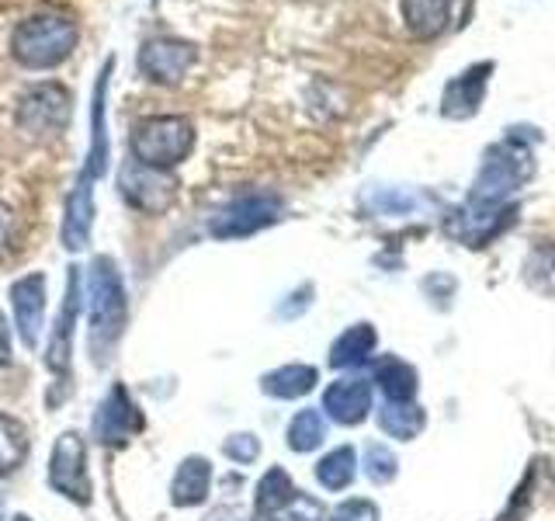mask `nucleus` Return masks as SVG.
Returning <instances> with one entry per match:
<instances>
[{
    "label": "nucleus",
    "mask_w": 555,
    "mask_h": 521,
    "mask_svg": "<svg viewBox=\"0 0 555 521\" xmlns=\"http://www.w3.org/2000/svg\"><path fill=\"white\" fill-rule=\"evenodd\" d=\"M46 275L28 271L11 285V309H14V327L25 347H39L42 338V320H46Z\"/></svg>",
    "instance_id": "nucleus-13"
},
{
    "label": "nucleus",
    "mask_w": 555,
    "mask_h": 521,
    "mask_svg": "<svg viewBox=\"0 0 555 521\" xmlns=\"http://www.w3.org/2000/svg\"><path fill=\"white\" fill-rule=\"evenodd\" d=\"M542 143V132L531 126H511L507 136L482 153V164L465 199L473 202H517L520 188L534 178V147Z\"/></svg>",
    "instance_id": "nucleus-2"
},
{
    "label": "nucleus",
    "mask_w": 555,
    "mask_h": 521,
    "mask_svg": "<svg viewBox=\"0 0 555 521\" xmlns=\"http://www.w3.org/2000/svg\"><path fill=\"white\" fill-rule=\"evenodd\" d=\"M0 511H4V500H0Z\"/></svg>",
    "instance_id": "nucleus-37"
},
{
    "label": "nucleus",
    "mask_w": 555,
    "mask_h": 521,
    "mask_svg": "<svg viewBox=\"0 0 555 521\" xmlns=\"http://www.w3.org/2000/svg\"><path fill=\"white\" fill-rule=\"evenodd\" d=\"M49 486L74 504L94 500V483L87 473V445L80 431H63L49 456Z\"/></svg>",
    "instance_id": "nucleus-8"
},
{
    "label": "nucleus",
    "mask_w": 555,
    "mask_h": 521,
    "mask_svg": "<svg viewBox=\"0 0 555 521\" xmlns=\"http://www.w3.org/2000/svg\"><path fill=\"white\" fill-rule=\"evenodd\" d=\"M285 439H288V448L292 452H317L326 439V421H323V414L317 407H306L299 410L288 421V431H285Z\"/></svg>",
    "instance_id": "nucleus-27"
},
{
    "label": "nucleus",
    "mask_w": 555,
    "mask_h": 521,
    "mask_svg": "<svg viewBox=\"0 0 555 521\" xmlns=\"http://www.w3.org/2000/svg\"><path fill=\"white\" fill-rule=\"evenodd\" d=\"M77 49V22L66 11H39L11 31V56L25 69H52Z\"/></svg>",
    "instance_id": "nucleus-4"
},
{
    "label": "nucleus",
    "mask_w": 555,
    "mask_h": 521,
    "mask_svg": "<svg viewBox=\"0 0 555 521\" xmlns=\"http://www.w3.org/2000/svg\"><path fill=\"white\" fill-rule=\"evenodd\" d=\"M525 282L542 292V295H555V243L538 240L534 247L525 257Z\"/></svg>",
    "instance_id": "nucleus-28"
},
{
    "label": "nucleus",
    "mask_w": 555,
    "mask_h": 521,
    "mask_svg": "<svg viewBox=\"0 0 555 521\" xmlns=\"http://www.w3.org/2000/svg\"><path fill=\"white\" fill-rule=\"evenodd\" d=\"M323 414L330 421H337L344 428H354L361 421H369L372 414V382L358 376H344L337 382H330L323 393Z\"/></svg>",
    "instance_id": "nucleus-16"
},
{
    "label": "nucleus",
    "mask_w": 555,
    "mask_h": 521,
    "mask_svg": "<svg viewBox=\"0 0 555 521\" xmlns=\"http://www.w3.org/2000/svg\"><path fill=\"white\" fill-rule=\"evenodd\" d=\"M354 476H358V452L351 445H337L317 462V480L323 491H334V494L347 491V486L354 483Z\"/></svg>",
    "instance_id": "nucleus-25"
},
{
    "label": "nucleus",
    "mask_w": 555,
    "mask_h": 521,
    "mask_svg": "<svg viewBox=\"0 0 555 521\" xmlns=\"http://www.w3.org/2000/svg\"><path fill=\"white\" fill-rule=\"evenodd\" d=\"M399 8H403V22L410 35L424 42L438 39L451 25V0H399Z\"/></svg>",
    "instance_id": "nucleus-19"
},
{
    "label": "nucleus",
    "mask_w": 555,
    "mask_h": 521,
    "mask_svg": "<svg viewBox=\"0 0 555 521\" xmlns=\"http://www.w3.org/2000/svg\"><path fill=\"white\" fill-rule=\"evenodd\" d=\"M399 473V459H396V452L389 445H378L372 442L369 448H364V476H369L372 483H392Z\"/></svg>",
    "instance_id": "nucleus-29"
},
{
    "label": "nucleus",
    "mask_w": 555,
    "mask_h": 521,
    "mask_svg": "<svg viewBox=\"0 0 555 521\" xmlns=\"http://www.w3.org/2000/svg\"><path fill=\"white\" fill-rule=\"evenodd\" d=\"M278 518H285V521H326V511L320 508V500H312V497H306L299 491V494H295V500Z\"/></svg>",
    "instance_id": "nucleus-32"
},
{
    "label": "nucleus",
    "mask_w": 555,
    "mask_h": 521,
    "mask_svg": "<svg viewBox=\"0 0 555 521\" xmlns=\"http://www.w3.org/2000/svg\"><path fill=\"white\" fill-rule=\"evenodd\" d=\"M257 521H278V518H257Z\"/></svg>",
    "instance_id": "nucleus-36"
},
{
    "label": "nucleus",
    "mask_w": 555,
    "mask_h": 521,
    "mask_svg": "<svg viewBox=\"0 0 555 521\" xmlns=\"http://www.w3.org/2000/svg\"><path fill=\"white\" fill-rule=\"evenodd\" d=\"M222 452H225V459L247 466V462H254L260 456V442L254 439L250 431H240V434H230V439L222 442Z\"/></svg>",
    "instance_id": "nucleus-31"
},
{
    "label": "nucleus",
    "mask_w": 555,
    "mask_h": 521,
    "mask_svg": "<svg viewBox=\"0 0 555 521\" xmlns=\"http://www.w3.org/2000/svg\"><path fill=\"white\" fill-rule=\"evenodd\" d=\"M69 115H74V94H69L63 84L49 80V84L28 87V91L17 98L14 122H17V129L31 139H52L66 132Z\"/></svg>",
    "instance_id": "nucleus-7"
},
{
    "label": "nucleus",
    "mask_w": 555,
    "mask_h": 521,
    "mask_svg": "<svg viewBox=\"0 0 555 521\" xmlns=\"http://www.w3.org/2000/svg\"><path fill=\"white\" fill-rule=\"evenodd\" d=\"M11 361V334H8V323L0 317V365Z\"/></svg>",
    "instance_id": "nucleus-34"
},
{
    "label": "nucleus",
    "mask_w": 555,
    "mask_h": 521,
    "mask_svg": "<svg viewBox=\"0 0 555 521\" xmlns=\"http://www.w3.org/2000/svg\"><path fill=\"white\" fill-rule=\"evenodd\" d=\"M330 521H382V511H378V504L369 497H347L334 508Z\"/></svg>",
    "instance_id": "nucleus-30"
},
{
    "label": "nucleus",
    "mask_w": 555,
    "mask_h": 521,
    "mask_svg": "<svg viewBox=\"0 0 555 521\" xmlns=\"http://www.w3.org/2000/svg\"><path fill=\"white\" fill-rule=\"evenodd\" d=\"M282 208H285V202L271 195V191H250V195H240L225 208H219V213L208 219V233L219 240L250 237V233L282 219Z\"/></svg>",
    "instance_id": "nucleus-9"
},
{
    "label": "nucleus",
    "mask_w": 555,
    "mask_h": 521,
    "mask_svg": "<svg viewBox=\"0 0 555 521\" xmlns=\"http://www.w3.org/2000/svg\"><path fill=\"white\" fill-rule=\"evenodd\" d=\"M132 161L150 170H173L195 147V126L184 115H153L132 129Z\"/></svg>",
    "instance_id": "nucleus-5"
},
{
    "label": "nucleus",
    "mask_w": 555,
    "mask_h": 521,
    "mask_svg": "<svg viewBox=\"0 0 555 521\" xmlns=\"http://www.w3.org/2000/svg\"><path fill=\"white\" fill-rule=\"evenodd\" d=\"M80 313V268H69L66 275V295H63V309L56 317V327L46 341V369L56 376L60 382H66L69 369H74V323Z\"/></svg>",
    "instance_id": "nucleus-10"
},
{
    "label": "nucleus",
    "mask_w": 555,
    "mask_h": 521,
    "mask_svg": "<svg viewBox=\"0 0 555 521\" xmlns=\"http://www.w3.org/2000/svg\"><path fill=\"white\" fill-rule=\"evenodd\" d=\"M28 428L11 414H0V476L22 469V462L28 459Z\"/></svg>",
    "instance_id": "nucleus-26"
},
{
    "label": "nucleus",
    "mask_w": 555,
    "mask_h": 521,
    "mask_svg": "<svg viewBox=\"0 0 555 521\" xmlns=\"http://www.w3.org/2000/svg\"><path fill=\"white\" fill-rule=\"evenodd\" d=\"M87 295H91V355L94 365H108L129 327V292L112 257H98L91 265Z\"/></svg>",
    "instance_id": "nucleus-3"
},
{
    "label": "nucleus",
    "mask_w": 555,
    "mask_h": 521,
    "mask_svg": "<svg viewBox=\"0 0 555 521\" xmlns=\"http://www.w3.org/2000/svg\"><path fill=\"white\" fill-rule=\"evenodd\" d=\"M378 428L389 434V439H399V442H413L416 434L427 428V410L421 404H389L378 410Z\"/></svg>",
    "instance_id": "nucleus-24"
},
{
    "label": "nucleus",
    "mask_w": 555,
    "mask_h": 521,
    "mask_svg": "<svg viewBox=\"0 0 555 521\" xmlns=\"http://www.w3.org/2000/svg\"><path fill=\"white\" fill-rule=\"evenodd\" d=\"M493 63L482 60L476 66H465L459 77H451L444 84V94H441V115L451 118V122H465L479 115L482 101H486V87H490V77H493Z\"/></svg>",
    "instance_id": "nucleus-14"
},
{
    "label": "nucleus",
    "mask_w": 555,
    "mask_h": 521,
    "mask_svg": "<svg viewBox=\"0 0 555 521\" xmlns=\"http://www.w3.org/2000/svg\"><path fill=\"white\" fill-rule=\"evenodd\" d=\"M208 491H212V462L202 456H188L173 473L170 500L178 508H198V504H205Z\"/></svg>",
    "instance_id": "nucleus-18"
},
{
    "label": "nucleus",
    "mask_w": 555,
    "mask_h": 521,
    "mask_svg": "<svg viewBox=\"0 0 555 521\" xmlns=\"http://www.w3.org/2000/svg\"><path fill=\"white\" fill-rule=\"evenodd\" d=\"M317 382H320V372L312 369V365L292 361V365H282V369H274L260 379V390L274 399H299L309 390H317Z\"/></svg>",
    "instance_id": "nucleus-22"
},
{
    "label": "nucleus",
    "mask_w": 555,
    "mask_h": 521,
    "mask_svg": "<svg viewBox=\"0 0 555 521\" xmlns=\"http://www.w3.org/2000/svg\"><path fill=\"white\" fill-rule=\"evenodd\" d=\"M14 521H31V518H28V514H17Z\"/></svg>",
    "instance_id": "nucleus-35"
},
{
    "label": "nucleus",
    "mask_w": 555,
    "mask_h": 521,
    "mask_svg": "<svg viewBox=\"0 0 555 521\" xmlns=\"http://www.w3.org/2000/svg\"><path fill=\"white\" fill-rule=\"evenodd\" d=\"M364 208H369L372 216L403 219V216H424L430 208H438V199L427 195L421 188H369L364 191Z\"/></svg>",
    "instance_id": "nucleus-17"
},
{
    "label": "nucleus",
    "mask_w": 555,
    "mask_h": 521,
    "mask_svg": "<svg viewBox=\"0 0 555 521\" xmlns=\"http://www.w3.org/2000/svg\"><path fill=\"white\" fill-rule=\"evenodd\" d=\"M143 428H146V417L132 399V393L126 386H112L94 414V439L101 445L115 448V445H126L129 439H135Z\"/></svg>",
    "instance_id": "nucleus-11"
},
{
    "label": "nucleus",
    "mask_w": 555,
    "mask_h": 521,
    "mask_svg": "<svg viewBox=\"0 0 555 521\" xmlns=\"http://www.w3.org/2000/svg\"><path fill=\"white\" fill-rule=\"evenodd\" d=\"M118 188H121V199H126L132 208L139 213H164V208L173 202L178 195V185H173L164 170H150V167H139V164H126L118 174Z\"/></svg>",
    "instance_id": "nucleus-15"
},
{
    "label": "nucleus",
    "mask_w": 555,
    "mask_h": 521,
    "mask_svg": "<svg viewBox=\"0 0 555 521\" xmlns=\"http://www.w3.org/2000/svg\"><path fill=\"white\" fill-rule=\"evenodd\" d=\"M11 237H14V216L8 205H0V251L11 247Z\"/></svg>",
    "instance_id": "nucleus-33"
},
{
    "label": "nucleus",
    "mask_w": 555,
    "mask_h": 521,
    "mask_svg": "<svg viewBox=\"0 0 555 521\" xmlns=\"http://www.w3.org/2000/svg\"><path fill=\"white\" fill-rule=\"evenodd\" d=\"M517 216H520V199L517 202H503V205L465 199L462 205H455L441 219V230L455 243H462V247L482 251V247H490L496 237L507 233L511 226L517 223Z\"/></svg>",
    "instance_id": "nucleus-6"
},
{
    "label": "nucleus",
    "mask_w": 555,
    "mask_h": 521,
    "mask_svg": "<svg viewBox=\"0 0 555 521\" xmlns=\"http://www.w3.org/2000/svg\"><path fill=\"white\" fill-rule=\"evenodd\" d=\"M195 63H198V49L184 39H150L139 49V69H143V77L164 87L181 84Z\"/></svg>",
    "instance_id": "nucleus-12"
},
{
    "label": "nucleus",
    "mask_w": 555,
    "mask_h": 521,
    "mask_svg": "<svg viewBox=\"0 0 555 521\" xmlns=\"http://www.w3.org/2000/svg\"><path fill=\"white\" fill-rule=\"evenodd\" d=\"M375 347H378V330L372 323H354L330 344V365L334 369H358V365H364L375 355Z\"/></svg>",
    "instance_id": "nucleus-20"
},
{
    "label": "nucleus",
    "mask_w": 555,
    "mask_h": 521,
    "mask_svg": "<svg viewBox=\"0 0 555 521\" xmlns=\"http://www.w3.org/2000/svg\"><path fill=\"white\" fill-rule=\"evenodd\" d=\"M375 382H378V390L386 393L389 404H410L416 390H421V376H416L413 365L399 355H386L375 361Z\"/></svg>",
    "instance_id": "nucleus-21"
},
{
    "label": "nucleus",
    "mask_w": 555,
    "mask_h": 521,
    "mask_svg": "<svg viewBox=\"0 0 555 521\" xmlns=\"http://www.w3.org/2000/svg\"><path fill=\"white\" fill-rule=\"evenodd\" d=\"M299 494V486L292 483V476L285 473L282 466H271L264 476L257 483V494H254V508H257V518H278L288 504Z\"/></svg>",
    "instance_id": "nucleus-23"
},
{
    "label": "nucleus",
    "mask_w": 555,
    "mask_h": 521,
    "mask_svg": "<svg viewBox=\"0 0 555 521\" xmlns=\"http://www.w3.org/2000/svg\"><path fill=\"white\" fill-rule=\"evenodd\" d=\"M112 69L115 60L104 63L94 84V109H91V150H87V161L80 178L74 181V191L66 199V213H63V247L66 251H83L91 243L94 230V185L104 178L108 170V87H112Z\"/></svg>",
    "instance_id": "nucleus-1"
}]
</instances>
